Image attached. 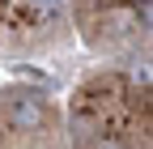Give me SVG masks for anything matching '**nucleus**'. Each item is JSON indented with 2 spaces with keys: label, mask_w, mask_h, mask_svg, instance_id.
<instances>
[{
  "label": "nucleus",
  "mask_w": 153,
  "mask_h": 149,
  "mask_svg": "<svg viewBox=\"0 0 153 149\" xmlns=\"http://www.w3.org/2000/svg\"><path fill=\"white\" fill-rule=\"evenodd\" d=\"M140 22L153 30V0H149V4H140Z\"/></svg>",
  "instance_id": "nucleus-2"
},
{
  "label": "nucleus",
  "mask_w": 153,
  "mask_h": 149,
  "mask_svg": "<svg viewBox=\"0 0 153 149\" xmlns=\"http://www.w3.org/2000/svg\"><path fill=\"white\" fill-rule=\"evenodd\" d=\"M4 115H9V124H13V128L34 132V128L47 119V107H43V98H38V94H13V98H9V107H4Z\"/></svg>",
  "instance_id": "nucleus-1"
}]
</instances>
